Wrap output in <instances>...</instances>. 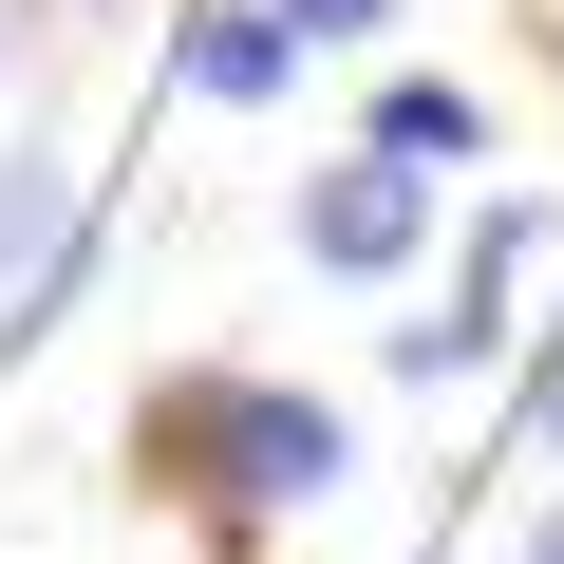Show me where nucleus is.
<instances>
[{
  "mask_svg": "<svg viewBox=\"0 0 564 564\" xmlns=\"http://www.w3.org/2000/svg\"><path fill=\"white\" fill-rule=\"evenodd\" d=\"M170 76H188L207 113H263L282 76H302V20H282V0H188V39H170Z\"/></svg>",
  "mask_w": 564,
  "mask_h": 564,
  "instance_id": "obj_4",
  "label": "nucleus"
},
{
  "mask_svg": "<svg viewBox=\"0 0 564 564\" xmlns=\"http://www.w3.org/2000/svg\"><path fill=\"white\" fill-rule=\"evenodd\" d=\"M489 358H508V302H470V282H452L433 321H395V377H414V395H452V377H489Z\"/></svg>",
  "mask_w": 564,
  "mask_h": 564,
  "instance_id": "obj_6",
  "label": "nucleus"
},
{
  "mask_svg": "<svg viewBox=\"0 0 564 564\" xmlns=\"http://www.w3.org/2000/svg\"><path fill=\"white\" fill-rule=\"evenodd\" d=\"M358 470V414L302 395V377H245V358H188L132 395V489L207 508V527H282V508H321Z\"/></svg>",
  "mask_w": 564,
  "mask_h": 564,
  "instance_id": "obj_1",
  "label": "nucleus"
},
{
  "mask_svg": "<svg viewBox=\"0 0 564 564\" xmlns=\"http://www.w3.org/2000/svg\"><path fill=\"white\" fill-rule=\"evenodd\" d=\"M282 226H302V263H321V282H395V263L433 245V170H395V151L358 132L339 170H302V207H282Z\"/></svg>",
  "mask_w": 564,
  "mask_h": 564,
  "instance_id": "obj_2",
  "label": "nucleus"
},
{
  "mask_svg": "<svg viewBox=\"0 0 564 564\" xmlns=\"http://www.w3.org/2000/svg\"><path fill=\"white\" fill-rule=\"evenodd\" d=\"M0 76H20V20H0Z\"/></svg>",
  "mask_w": 564,
  "mask_h": 564,
  "instance_id": "obj_10",
  "label": "nucleus"
},
{
  "mask_svg": "<svg viewBox=\"0 0 564 564\" xmlns=\"http://www.w3.org/2000/svg\"><path fill=\"white\" fill-rule=\"evenodd\" d=\"M358 132H377L395 170H433V188H452V170H489V95H470V76H395Z\"/></svg>",
  "mask_w": 564,
  "mask_h": 564,
  "instance_id": "obj_5",
  "label": "nucleus"
},
{
  "mask_svg": "<svg viewBox=\"0 0 564 564\" xmlns=\"http://www.w3.org/2000/svg\"><path fill=\"white\" fill-rule=\"evenodd\" d=\"M527 452H545V470H564V339H545V358H527Z\"/></svg>",
  "mask_w": 564,
  "mask_h": 564,
  "instance_id": "obj_8",
  "label": "nucleus"
},
{
  "mask_svg": "<svg viewBox=\"0 0 564 564\" xmlns=\"http://www.w3.org/2000/svg\"><path fill=\"white\" fill-rule=\"evenodd\" d=\"M527 564H564V508H545V527H527Z\"/></svg>",
  "mask_w": 564,
  "mask_h": 564,
  "instance_id": "obj_9",
  "label": "nucleus"
},
{
  "mask_svg": "<svg viewBox=\"0 0 564 564\" xmlns=\"http://www.w3.org/2000/svg\"><path fill=\"white\" fill-rule=\"evenodd\" d=\"M76 263H95V188L57 151H0V339H39L76 302Z\"/></svg>",
  "mask_w": 564,
  "mask_h": 564,
  "instance_id": "obj_3",
  "label": "nucleus"
},
{
  "mask_svg": "<svg viewBox=\"0 0 564 564\" xmlns=\"http://www.w3.org/2000/svg\"><path fill=\"white\" fill-rule=\"evenodd\" d=\"M302 20V57H358V39H395V0H282Z\"/></svg>",
  "mask_w": 564,
  "mask_h": 564,
  "instance_id": "obj_7",
  "label": "nucleus"
}]
</instances>
